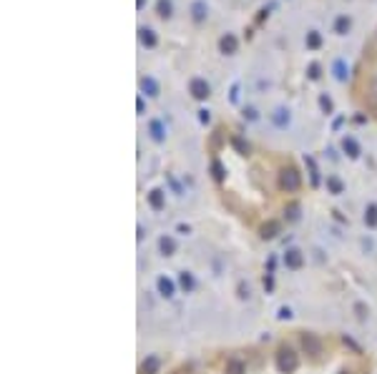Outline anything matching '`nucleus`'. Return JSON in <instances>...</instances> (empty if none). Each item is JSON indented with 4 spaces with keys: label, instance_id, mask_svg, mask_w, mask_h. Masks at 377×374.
<instances>
[{
    "label": "nucleus",
    "instance_id": "nucleus-1",
    "mask_svg": "<svg viewBox=\"0 0 377 374\" xmlns=\"http://www.w3.org/2000/svg\"><path fill=\"white\" fill-rule=\"evenodd\" d=\"M188 91H191V96L196 98V101H206L209 96H211V85L204 81V78H191L188 81Z\"/></svg>",
    "mask_w": 377,
    "mask_h": 374
},
{
    "label": "nucleus",
    "instance_id": "nucleus-2",
    "mask_svg": "<svg viewBox=\"0 0 377 374\" xmlns=\"http://www.w3.org/2000/svg\"><path fill=\"white\" fill-rule=\"evenodd\" d=\"M188 13H191V20L196 25L206 23V18H209V3H206V0H194L191 8H188Z\"/></svg>",
    "mask_w": 377,
    "mask_h": 374
},
{
    "label": "nucleus",
    "instance_id": "nucleus-3",
    "mask_svg": "<svg viewBox=\"0 0 377 374\" xmlns=\"http://www.w3.org/2000/svg\"><path fill=\"white\" fill-rule=\"evenodd\" d=\"M332 76L340 83H347L350 81V63H347L344 58H335V61H332Z\"/></svg>",
    "mask_w": 377,
    "mask_h": 374
},
{
    "label": "nucleus",
    "instance_id": "nucleus-4",
    "mask_svg": "<svg viewBox=\"0 0 377 374\" xmlns=\"http://www.w3.org/2000/svg\"><path fill=\"white\" fill-rule=\"evenodd\" d=\"M138 43H141L143 48H156V46H158V35H156L154 28L141 25V28H138Z\"/></svg>",
    "mask_w": 377,
    "mask_h": 374
},
{
    "label": "nucleus",
    "instance_id": "nucleus-5",
    "mask_svg": "<svg viewBox=\"0 0 377 374\" xmlns=\"http://www.w3.org/2000/svg\"><path fill=\"white\" fill-rule=\"evenodd\" d=\"M219 51H222L224 55H234V53L239 51V40H237V35H234V33H224V35L219 38Z\"/></svg>",
    "mask_w": 377,
    "mask_h": 374
},
{
    "label": "nucleus",
    "instance_id": "nucleus-6",
    "mask_svg": "<svg viewBox=\"0 0 377 374\" xmlns=\"http://www.w3.org/2000/svg\"><path fill=\"white\" fill-rule=\"evenodd\" d=\"M352 31V18L350 16H337L335 23H332V33L335 35H347Z\"/></svg>",
    "mask_w": 377,
    "mask_h": 374
},
{
    "label": "nucleus",
    "instance_id": "nucleus-7",
    "mask_svg": "<svg viewBox=\"0 0 377 374\" xmlns=\"http://www.w3.org/2000/svg\"><path fill=\"white\" fill-rule=\"evenodd\" d=\"M156 16L161 20H169L173 16V0H156Z\"/></svg>",
    "mask_w": 377,
    "mask_h": 374
},
{
    "label": "nucleus",
    "instance_id": "nucleus-8",
    "mask_svg": "<svg viewBox=\"0 0 377 374\" xmlns=\"http://www.w3.org/2000/svg\"><path fill=\"white\" fill-rule=\"evenodd\" d=\"M304 43H307V51H320L322 48V33L320 31H309L307 38H304Z\"/></svg>",
    "mask_w": 377,
    "mask_h": 374
},
{
    "label": "nucleus",
    "instance_id": "nucleus-9",
    "mask_svg": "<svg viewBox=\"0 0 377 374\" xmlns=\"http://www.w3.org/2000/svg\"><path fill=\"white\" fill-rule=\"evenodd\" d=\"M141 91L146 93V96H158V83H156V78H151V76H146V78H141Z\"/></svg>",
    "mask_w": 377,
    "mask_h": 374
},
{
    "label": "nucleus",
    "instance_id": "nucleus-10",
    "mask_svg": "<svg viewBox=\"0 0 377 374\" xmlns=\"http://www.w3.org/2000/svg\"><path fill=\"white\" fill-rule=\"evenodd\" d=\"M320 70H322V68H320V63H317V61H312V63H309V68H307V76H309V81H320V76H322Z\"/></svg>",
    "mask_w": 377,
    "mask_h": 374
},
{
    "label": "nucleus",
    "instance_id": "nucleus-11",
    "mask_svg": "<svg viewBox=\"0 0 377 374\" xmlns=\"http://www.w3.org/2000/svg\"><path fill=\"white\" fill-rule=\"evenodd\" d=\"M274 121H277L279 126H284L289 121V111L287 108H277V111H274Z\"/></svg>",
    "mask_w": 377,
    "mask_h": 374
},
{
    "label": "nucleus",
    "instance_id": "nucleus-12",
    "mask_svg": "<svg viewBox=\"0 0 377 374\" xmlns=\"http://www.w3.org/2000/svg\"><path fill=\"white\" fill-rule=\"evenodd\" d=\"M151 133H154L156 141H164V128H161V123H158V121L151 123Z\"/></svg>",
    "mask_w": 377,
    "mask_h": 374
},
{
    "label": "nucleus",
    "instance_id": "nucleus-13",
    "mask_svg": "<svg viewBox=\"0 0 377 374\" xmlns=\"http://www.w3.org/2000/svg\"><path fill=\"white\" fill-rule=\"evenodd\" d=\"M344 151H350V156H357V143L352 138H344Z\"/></svg>",
    "mask_w": 377,
    "mask_h": 374
},
{
    "label": "nucleus",
    "instance_id": "nucleus-14",
    "mask_svg": "<svg viewBox=\"0 0 377 374\" xmlns=\"http://www.w3.org/2000/svg\"><path fill=\"white\" fill-rule=\"evenodd\" d=\"M320 106H322L327 113L332 111V101H329V96H322V98H320Z\"/></svg>",
    "mask_w": 377,
    "mask_h": 374
},
{
    "label": "nucleus",
    "instance_id": "nucleus-15",
    "mask_svg": "<svg viewBox=\"0 0 377 374\" xmlns=\"http://www.w3.org/2000/svg\"><path fill=\"white\" fill-rule=\"evenodd\" d=\"M143 5H146V0H136V8L138 10H143Z\"/></svg>",
    "mask_w": 377,
    "mask_h": 374
}]
</instances>
